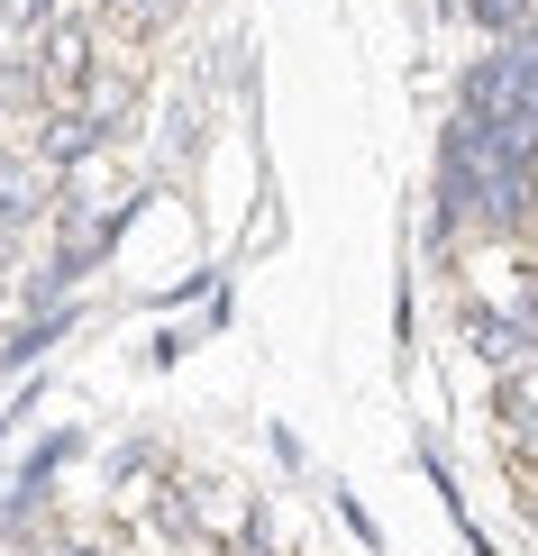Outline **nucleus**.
Here are the masks:
<instances>
[{"label": "nucleus", "mask_w": 538, "mask_h": 556, "mask_svg": "<svg viewBox=\"0 0 538 556\" xmlns=\"http://www.w3.org/2000/svg\"><path fill=\"white\" fill-rule=\"evenodd\" d=\"M101 128H110V119H91V110H64V119H46V147H37V155H46V165H83V155L101 147Z\"/></svg>", "instance_id": "7ed1b4c3"}, {"label": "nucleus", "mask_w": 538, "mask_h": 556, "mask_svg": "<svg viewBox=\"0 0 538 556\" xmlns=\"http://www.w3.org/2000/svg\"><path fill=\"white\" fill-rule=\"evenodd\" d=\"M46 211V155H0V228H28Z\"/></svg>", "instance_id": "f257e3e1"}, {"label": "nucleus", "mask_w": 538, "mask_h": 556, "mask_svg": "<svg viewBox=\"0 0 538 556\" xmlns=\"http://www.w3.org/2000/svg\"><path fill=\"white\" fill-rule=\"evenodd\" d=\"M521 10H529V0H475V18H484V28H521Z\"/></svg>", "instance_id": "39448f33"}, {"label": "nucleus", "mask_w": 538, "mask_h": 556, "mask_svg": "<svg viewBox=\"0 0 538 556\" xmlns=\"http://www.w3.org/2000/svg\"><path fill=\"white\" fill-rule=\"evenodd\" d=\"M475 356L484 365H521V329H511V319H475Z\"/></svg>", "instance_id": "20e7f679"}, {"label": "nucleus", "mask_w": 538, "mask_h": 556, "mask_svg": "<svg viewBox=\"0 0 538 556\" xmlns=\"http://www.w3.org/2000/svg\"><path fill=\"white\" fill-rule=\"evenodd\" d=\"M37 74L55 83V91H83V74H91V28H74V18L46 28V64H37Z\"/></svg>", "instance_id": "f03ea898"}, {"label": "nucleus", "mask_w": 538, "mask_h": 556, "mask_svg": "<svg viewBox=\"0 0 538 556\" xmlns=\"http://www.w3.org/2000/svg\"><path fill=\"white\" fill-rule=\"evenodd\" d=\"M10 10H18V18H46V0H10Z\"/></svg>", "instance_id": "423d86ee"}]
</instances>
